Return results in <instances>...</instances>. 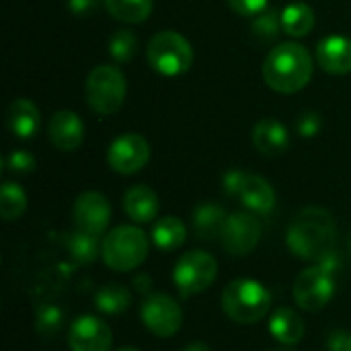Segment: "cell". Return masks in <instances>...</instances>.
<instances>
[{
    "label": "cell",
    "instance_id": "6da1fadb",
    "mask_svg": "<svg viewBox=\"0 0 351 351\" xmlns=\"http://www.w3.org/2000/svg\"><path fill=\"white\" fill-rule=\"evenodd\" d=\"M288 249L302 261H321L337 243V226L325 208L308 206L296 214L286 234Z\"/></svg>",
    "mask_w": 351,
    "mask_h": 351
},
{
    "label": "cell",
    "instance_id": "7a4b0ae2",
    "mask_svg": "<svg viewBox=\"0 0 351 351\" xmlns=\"http://www.w3.org/2000/svg\"><path fill=\"white\" fill-rule=\"evenodd\" d=\"M261 72L271 90L292 95L311 82L313 58L304 45L296 41H284L267 53Z\"/></svg>",
    "mask_w": 351,
    "mask_h": 351
},
{
    "label": "cell",
    "instance_id": "3957f363",
    "mask_svg": "<svg viewBox=\"0 0 351 351\" xmlns=\"http://www.w3.org/2000/svg\"><path fill=\"white\" fill-rule=\"evenodd\" d=\"M271 308L269 290L249 278H241L230 282L222 292V311L224 315L239 325H255Z\"/></svg>",
    "mask_w": 351,
    "mask_h": 351
},
{
    "label": "cell",
    "instance_id": "277c9868",
    "mask_svg": "<svg viewBox=\"0 0 351 351\" xmlns=\"http://www.w3.org/2000/svg\"><path fill=\"white\" fill-rule=\"evenodd\" d=\"M148 251H150L148 234L138 226L123 224V226H115L103 239L101 257L107 267L125 274L138 269L148 259Z\"/></svg>",
    "mask_w": 351,
    "mask_h": 351
},
{
    "label": "cell",
    "instance_id": "5b68a950",
    "mask_svg": "<svg viewBox=\"0 0 351 351\" xmlns=\"http://www.w3.org/2000/svg\"><path fill=\"white\" fill-rule=\"evenodd\" d=\"M146 56L150 66L162 76L185 74L193 64L191 43L177 31L156 33L148 43Z\"/></svg>",
    "mask_w": 351,
    "mask_h": 351
},
{
    "label": "cell",
    "instance_id": "8992f818",
    "mask_svg": "<svg viewBox=\"0 0 351 351\" xmlns=\"http://www.w3.org/2000/svg\"><path fill=\"white\" fill-rule=\"evenodd\" d=\"M125 90H128L125 76L121 74L119 68L109 66V64L93 68L84 84L88 107L101 115L115 113L123 105Z\"/></svg>",
    "mask_w": 351,
    "mask_h": 351
},
{
    "label": "cell",
    "instance_id": "52a82bcc",
    "mask_svg": "<svg viewBox=\"0 0 351 351\" xmlns=\"http://www.w3.org/2000/svg\"><path fill=\"white\" fill-rule=\"evenodd\" d=\"M218 276V261L206 251H189L179 257L173 271V282L183 298L206 292Z\"/></svg>",
    "mask_w": 351,
    "mask_h": 351
},
{
    "label": "cell",
    "instance_id": "ba28073f",
    "mask_svg": "<svg viewBox=\"0 0 351 351\" xmlns=\"http://www.w3.org/2000/svg\"><path fill=\"white\" fill-rule=\"evenodd\" d=\"M224 191L237 197L247 210L255 214H269L276 208L274 187L259 175L245 171H230L224 175Z\"/></svg>",
    "mask_w": 351,
    "mask_h": 351
},
{
    "label": "cell",
    "instance_id": "9c48e42d",
    "mask_svg": "<svg viewBox=\"0 0 351 351\" xmlns=\"http://www.w3.org/2000/svg\"><path fill=\"white\" fill-rule=\"evenodd\" d=\"M335 294V276L325 271L321 265L306 267L294 282V300L302 311H323Z\"/></svg>",
    "mask_w": 351,
    "mask_h": 351
},
{
    "label": "cell",
    "instance_id": "30bf717a",
    "mask_svg": "<svg viewBox=\"0 0 351 351\" xmlns=\"http://www.w3.org/2000/svg\"><path fill=\"white\" fill-rule=\"evenodd\" d=\"M140 317L144 327L162 339L173 337L183 325V311L179 302L169 294H150L144 298Z\"/></svg>",
    "mask_w": 351,
    "mask_h": 351
},
{
    "label": "cell",
    "instance_id": "8fae6325",
    "mask_svg": "<svg viewBox=\"0 0 351 351\" xmlns=\"http://www.w3.org/2000/svg\"><path fill=\"white\" fill-rule=\"evenodd\" d=\"M150 160V144L140 134H123L115 138L107 152L109 167L119 175H134L142 171Z\"/></svg>",
    "mask_w": 351,
    "mask_h": 351
},
{
    "label": "cell",
    "instance_id": "7c38bea8",
    "mask_svg": "<svg viewBox=\"0 0 351 351\" xmlns=\"http://www.w3.org/2000/svg\"><path fill=\"white\" fill-rule=\"evenodd\" d=\"M261 239V222L251 212H234L222 228V247L234 257L249 255Z\"/></svg>",
    "mask_w": 351,
    "mask_h": 351
},
{
    "label": "cell",
    "instance_id": "4fadbf2b",
    "mask_svg": "<svg viewBox=\"0 0 351 351\" xmlns=\"http://www.w3.org/2000/svg\"><path fill=\"white\" fill-rule=\"evenodd\" d=\"M111 222V206L107 197L99 191H84L74 204V224L76 230L101 237Z\"/></svg>",
    "mask_w": 351,
    "mask_h": 351
},
{
    "label": "cell",
    "instance_id": "5bb4252c",
    "mask_svg": "<svg viewBox=\"0 0 351 351\" xmlns=\"http://www.w3.org/2000/svg\"><path fill=\"white\" fill-rule=\"evenodd\" d=\"M113 333L109 325L97 317H78L68 329L70 351H109Z\"/></svg>",
    "mask_w": 351,
    "mask_h": 351
},
{
    "label": "cell",
    "instance_id": "9a60e30c",
    "mask_svg": "<svg viewBox=\"0 0 351 351\" xmlns=\"http://www.w3.org/2000/svg\"><path fill=\"white\" fill-rule=\"evenodd\" d=\"M49 140L62 152L76 150L84 140V123L74 111H58L49 119Z\"/></svg>",
    "mask_w": 351,
    "mask_h": 351
},
{
    "label": "cell",
    "instance_id": "2e32d148",
    "mask_svg": "<svg viewBox=\"0 0 351 351\" xmlns=\"http://www.w3.org/2000/svg\"><path fill=\"white\" fill-rule=\"evenodd\" d=\"M317 62L319 66L335 76L351 72V39L343 35L325 37L317 45Z\"/></svg>",
    "mask_w": 351,
    "mask_h": 351
},
{
    "label": "cell",
    "instance_id": "e0dca14e",
    "mask_svg": "<svg viewBox=\"0 0 351 351\" xmlns=\"http://www.w3.org/2000/svg\"><path fill=\"white\" fill-rule=\"evenodd\" d=\"M6 123H8V130L16 138H23V140L33 138L41 125V115H39L37 105L31 103L29 99H14L8 105Z\"/></svg>",
    "mask_w": 351,
    "mask_h": 351
},
{
    "label": "cell",
    "instance_id": "ac0fdd59",
    "mask_svg": "<svg viewBox=\"0 0 351 351\" xmlns=\"http://www.w3.org/2000/svg\"><path fill=\"white\" fill-rule=\"evenodd\" d=\"M158 195L146 187V185H136L132 189L125 191L123 197V210L128 214V218L136 224H148L156 218L158 214Z\"/></svg>",
    "mask_w": 351,
    "mask_h": 351
},
{
    "label": "cell",
    "instance_id": "d6986e66",
    "mask_svg": "<svg viewBox=\"0 0 351 351\" xmlns=\"http://www.w3.org/2000/svg\"><path fill=\"white\" fill-rule=\"evenodd\" d=\"M253 144L265 156H278L290 146V134L278 119H261L253 130Z\"/></svg>",
    "mask_w": 351,
    "mask_h": 351
},
{
    "label": "cell",
    "instance_id": "ffe728a7",
    "mask_svg": "<svg viewBox=\"0 0 351 351\" xmlns=\"http://www.w3.org/2000/svg\"><path fill=\"white\" fill-rule=\"evenodd\" d=\"M226 220H228L226 210L218 204H202L193 210V216H191L193 232L204 243L220 239Z\"/></svg>",
    "mask_w": 351,
    "mask_h": 351
},
{
    "label": "cell",
    "instance_id": "44dd1931",
    "mask_svg": "<svg viewBox=\"0 0 351 351\" xmlns=\"http://www.w3.org/2000/svg\"><path fill=\"white\" fill-rule=\"evenodd\" d=\"M269 333L282 346H296L304 337V321L292 308H278L269 319Z\"/></svg>",
    "mask_w": 351,
    "mask_h": 351
},
{
    "label": "cell",
    "instance_id": "7402d4cb",
    "mask_svg": "<svg viewBox=\"0 0 351 351\" xmlns=\"http://www.w3.org/2000/svg\"><path fill=\"white\" fill-rule=\"evenodd\" d=\"M150 239L152 243L162 249V251H175L179 249L185 239H187V228L185 224L177 218V216H165V218H158L152 226V232H150Z\"/></svg>",
    "mask_w": 351,
    "mask_h": 351
},
{
    "label": "cell",
    "instance_id": "603a6c76",
    "mask_svg": "<svg viewBox=\"0 0 351 351\" xmlns=\"http://www.w3.org/2000/svg\"><path fill=\"white\" fill-rule=\"evenodd\" d=\"M315 27V10L306 2H292L282 10V31L292 37H304Z\"/></svg>",
    "mask_w": 351,
    "mask_h": 351
},
{
    "label": "cell",
    "instance_id": "cb8c5ba5",
    "mask_svg": "<svg viewBox=\"0 0 351 351\" xmlns=\"http://www.w3.org/2000/svg\"><path fill=\"white\" fill-rule=\"evenodd\" d=\"M132 304V292L121 284H105L95 294L97 311L105 315H121Z\"/></svg>",
    "mask_w": 351,
    "mask_h": 351
},
{
    "label": "cell",
    "instance_id": "d4e9b609",
    "mask_svg": "<svg viewBox=\"0 0 351 351\" xmlns=\"http://www.w3.org/2000/svg\"><path fill=\"white\" fill-rule=\"evenodd\" d=\"M66 247H68L70 257L80 265L93 263L99 257V253L103 251V243H99V237L82 232V230L72 232L66 241Z\"/></svg>",
    "mask_w": 351,
    "mask_h": 351
},
{
    "label": "cell",
    "instance_id": "484cf974",
    "mask_svg": "<svg viewBox=\"0 0 351 351\" xmlns=\"http://www.w3.org/2000/svg\"><path fill=\"white\" fill-rule=\"evenodd\" d=\"M107 12L123 23H142L152 12V0H103Z\"/></svg>",
    "mask_w": 351,
    "mask_h": 351
},
{
    "label": "cell",
    "instance_id": "4316f807",
    "mask_svg": "<svg viewBox=\"0 0 351 351\" xmlns=\"http://www.w3.org/2000/svg\"><path fill=\"white\" fill-rule=\"evenodd\" d=\"M66 325V313L56 304H39L35 308V331L43 339H53Z\"/></svg>",
    "mask_w": 351,
    "mask_h": 351
},
{
    "label": "cell",
    "instance_id": "83f0119b",
    "mask_svg": "<svg viewBox=\"0 0 351 351\" xmlns=\"http://www.w3.org/2000/svg\"><path fill=\"white\" fill-rule=\"evenodd\" d=\"M27 210V195L21 185L6 181L0 189V216L10 222L25 214Z\"/></svg>",
    "mask_w": 351,
    "mask_h": 351
},
{
    "label": "cell",
    "instance_id": "f1b7e54d",
    "mask_svg": "<svg viewBox=\"0 0 351 351\" xmlns=\"http://www.w3.org/2000/svg\"><path fill=\"white\" fill-rule=\"evenodd\" d=\"M280 29H282V14H278L271 8H265L263 12H259L251 25V31L259 41H271Z\"/></svg>",
    "mask_w": 351,
    "mask_h": 351
},
{
    "label": "cell",
    "instance_id": "f546056e",
    "mask_svg": "<svg viewBox=\"0 0 351 351\" xmlns=\"http://www.w3.org/2000/svg\"><path fill=\"white\" fill-rule=\"evenodd\" d=\"M136 49H138V39L134 33L121 29L117 31L111 39H109V53L113 60L117 62H128L136 56Z\"/></svg>",
    "mask_w": 351,
    "mask_h": 351
},
{
    "label": "cell",
    "instance_id": "4dcf8cb0",
    "mask_svg": "<svg viewBox=\"0 0 351 351\" xmlns=\"http://www.w3.org/2000/svg\"><path fill=\"white\" fill-rule=\"evenodd\" d=\"M6 169L12 171V173H19V175H27V173H31L35 169V158H33L31 152L16 150L6 158Z\"/></svg>",
    "mask_w": 351,
    "mask_h": 351
},
{
    "label": "cell",
    "instance_id": "1f68e13d",
    "mask_svg": "<svg viewBox=\"0 0 351 351\" xmlns=\"http://www.w3.org/2000/svg\"><path fill=\"white\" fill-rule=\"evenodd\" d=\"M321 125H323L321 115H319V113H315V111H306V113H302V115L298 117V121H296L298 134H300V136H304V138H313V136H317V134L321 132Z\"/></svg>",
    "mask_w": 351,
    "mask_h": 351
},
{
    "label": "cell",
    "instance_id": "d6a6232c",
    "mask_svg": "<svg viewBox=\"0 0 351 351\" xmlns=\"http://www.w3.org/2000/svg\"><path fill=\"white\" fill-rule=\"evenodd\" d=\"M226 2L241 16H257L267 8V0H226Z\"/></svg>",
    "mask_w": 351,
    "mask_h": 351
},
{
    "label": "cell",
    "instance_id": "836d02e7",
    "mask_svg": "<svg viewBox=\"0 0 351 351\" xmlns=\"http://www.w3.org/2000/svg\"><path fill=\"white\" fill-rule=\"evenodd\" d=\"M317 265H321L325 271H329L331 276H337V271L341 269V255H339V251L337 249H333V251H329L321 261H317Z\"/></svg>",
    "mask_w": 351,
    "mask_h": 351
},
{
    "label": "cell",
    "instance_id": "e575fe53",
    "mask_svg": "<svg viewBox=\"0 0 351 351\" xmlns=\"http://www.w3.org/2000/svg\"><path fill=\"white\" fill-rule=\"evenodd\" d=\"M348 341H350V333L346 331H333L327 339V348L331 351H346L348 350Z\"/></svg>",
    "mask_w": 351,
    "mask_h": 351
},
{
    "label": "cell",
    "instance_id": "d590c367",
    "mask_svg": "<svg viewBox=\"0 0 351 351\" xmlns=\"http://www.w3.org/2000/svg\"><path fill=\"white\" fill-rule=\"evenodd\" d=\"M134 288L142 294V296H150V290H152V278L148 274H138L134 278Z\"/></svg>",
    "mask_w": 351,
    "mask_h": 351
},
{
    "label": "cell",
    "instance_id": "8d00e7d4",
    "mask_svg": "<svg viewBox=\"0 0 351 351\" xmlns=\"http://www.w3.org/2000/svg\"><path fill=\"white\" fill-rule=\"evenodd\" d=\"M68 6L74 14H86L97 6V0H70Z\"/></svg>",
    "mask_w": 351,
    "mask_h": 351
},
{
    "label": "cell",
    "instance_id": "74e56055",
    "mask_svg": "<svg viewBox=\"0 0 351 351\" xmlns=\"http://www.w3.org/2000/svg\"><path fill=\"white\" fill-rule=\"evenodd\" d=\"M183 351H212L206 343H199V341H195V343H189L187 348Z\"/></svg>",
    "mask_w": 351,
    "mask_h": 351
},
{
    "label": "cell",
    "instance_id": "f35d334b",
    "mask_svg": "<svg viewBox=\"0 0 351 351\" xmlns=\"http://www.w3.org/2000/svg\"><path fill=\"white\" fill-rule=\"evenodd\" d=\"M271 351H294L292 350V346H282V348H276V350Z\"/></svg>",
    "mask_w": 351,
    "mask_h": 351
},
{
    "label": "cell",
    "instance_id": "ab89813d",
    "mask_svg": "<svg viewBox=\"0 0 351 351\" xmlns=\"http://www.w3.org/2000/svg\"><path fill=\"white\" fill-rule=\"evenodd\" d=\"M115 351H140L138 348H119V350H115Z\"/></svg>",
    "mask_w": 351,
    "mask_h": 351
},
{
    "label": "cell",
    "instance_id": "60d3db41",
    "mask_svg": "<svg viewBox=\"0 0 351 351\" xmlns=\"http://www.w3.org/2000/svg\"><path fill=\"white\" fill-rule=\"evenodd\" d=\"M346 351H351V335H350V341H348V350Z\"/></svg>",
    "mask_w": 351,
    "mask_h": 351
}]
</instances>
